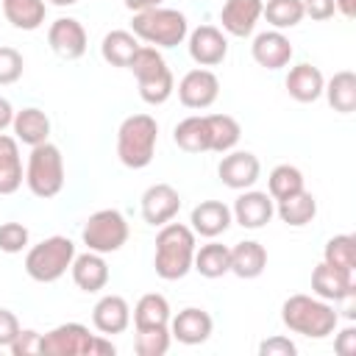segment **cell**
I'll return each instance as SVG.
<instances>
[{"label":"cell","instance_id":"ab89813d","mask_svg":"<svg viewBox=\"0 0 356 356\" xmlns=\"http://www.w3.org/2000/svg\"><path fill=\"white\" fill-rule=\"evenodd\" d=\"M22 70H25V61H22L19 50H14L8 44H0V86H8L14 81H19Z\"/></svg>","mask_w":356,"mask_h":356},{"label":"cell","instance_id":"5b68a950","mask_svg":"<svg viewBox=\"0 0 356 356\" xmlns=\"http://www.w3.org/2000/svg\"><path fill=\"white\" fill-rule=\"evenodd\" d=\"M131 33L150 47H178L189 36V22L178 8H147L131 19Z\"/></svg>","mask_w":356,"mask_h":356},{"label":"cell","instance_id":"52a82bcc","mask_svg":"<svg viewBox=\"0 0 356 356\" xmlns=\"http://www.w3.org/2000/svg\"><path fill=\"white\" fill-rule=\"evenodd\" d=\"M75 259V242L70 236H47L25 253V273L39 284L58 281Z\"/></svg>","mask_w":356,"mask_h":356},{"label":"cell","instance_id":"60d3db41","mask_svg":"<svg viewBox=\"0 0 356 356\" xmlns=\"http://www.w3.org/2000/svg\"><path fill=\"white\" fill-rule=\"evenodd\" d=\"M8 350L14 356H31V353H39L42 350V334L33 331V328H19V334L14 337V342L8 345Z\"/></svg>","mask_w":356,"mask_h":356},{"label":"cell","instance_id":"7a4b0ae2","mask_svg":"<svg viewBox=\"0 0 356 356\" xmlns=\"http://www.w3.org/2000/svg\"><path fill=\"white\" fill-rule=\"evenodd\" d=\"M281 320L289 331L309 337V339H325L337 331L339 314L337 309L317 298V295H289L281 306Z\"/></svg>","mask_w":356,"mask_h":356},{"label":"cell","instance_id":"1f68e13d","mask_svg":"<svg viewBox=\"0 0 356 356\" xmlns=\"http://www.w3.org/2000/svg\"><path fill=\"white\" fill-rule=\"evenodd\" d=\"M136 50H139V39L131 31H108L100 42V53L111 67H128Z\"/></svg>","mask_w":356,"mask_h":356},{"label":"cell","instance_id":"83f0119b","mask_svg":"<svg viewBox=\"0 0 356 356\" xmlns=\"http://www.w3.org/2000/svg\"><path fill=\"white\" fill-rule=\"evenodd\" d=\"M275 214L281 217V222H286V225H292V228H303V225H309V222L317 217V200H314L312 192L300 189V192H295V195L278 200Z\"/></svg>","mask_w":356,"mask_h":356},{"label":"cell","instance_id":"cb8c5ba5","mask_svg":"<svg viewBox=\"0 0 356 356\" xmlns=\"http://www.w3.org/2000/svg\"><path fill=\"white\" fill-rule=\"evenodd\" d=\"M11 128H14V139L17 142H22L28 147H36V145L47 142V136H50V117L42 108L28 106L22 111H14Z\"/></svg>","mask_w":356,"mask_h":356},{"label":"cell","instance_id":"d4e9b609","mask_svg":"<svg viewBox=\"0 0 356 356\" xmlns=\"http://www.w3.org/2000/svg\"><path fill=\"white\" fill-rule=\"evenodd\" d=\"M25 181L19 142L8 134H0V195H14Z\"/></svg>","mask_w":356,"mask_h":356},{"label":"cell","instance_id":"9a60e30c","mask_svg":"<svg viewBox=\"0 0 356 356\" xmlns=\"http://www.w3.org/2000/svg\"><path fill=\"white\" fill-rule=\"evenodd\" d=\"M275 214V203L267 192H256V189H242V195L234 200L231 217L242 225V228H264Z\"/></svg>","mask_w":356,"mask_h":356},{"label":"cell","instance_id":"7402d4cb","mask_svg":"<svg viewBox=\"0 0 356 356\" xmlns=\"http://www.w3.org/2000/svg\"><path fill=\"white\" fill-rule=\"evenodd\" d=\"M70 273H72L75 286L83 292H100L108 284V264H106L103 253H95V250H86L81 256L75 253Z\"/></svg>","mask_w":356,"mask_h":356},{"label":"cell","instance_id":"4fadbf2b","mask_svg":"<svg viewBox=\"0 0 356 356\" xmlns=\"http://www.w3.org/2000/svg\"><path fill=\"white\" fill-rule=\"evenodd\" d=\"M181 211V195L170 184H153L142 195V220L153 228H161Z\"/></svg>","mask_w":356,"mask_h":356},{"label":"cell","instance_id":"d590c367","mask_svg":"<svg viewBox=\"0 0 356 356\" xmlns=\"http://www.w3.org/2000/svg\"><path fill=\"white\" fill-rule=\"evenodd\" d=\"M300 189H306V186H303V172L298 167H292V164L273 167V172L267 178V195L273 200H284V197H289Z\"/></svg>","mask_w":356,"mask_h":356},{"label":"cell","instance_id":"7dc6e473","mask_svg":"<svg viewBox=\"0 0 356 356\" xmlns=\"http://www.w3.org/2000/svg\"><path fill=\"white\" fill-rule=\"evenodd\" d=\"M11 122H14V108H11V103H8L6 97H0V134H3Z\"/></svg>","mask_w":356,"mask_h":356},{"label":"cell","instance_id":"ac0fdd59","mask_svg":"<svg viewBox=\"0 0 356 356\" xmlns=\"http://www.w3.org/2000/svg\"><path fill=\"white\" fill-rule=\"evenodd\" d=\"M312 292H314L317 298L328 300V303H339L345 295L356 292V286H353V273L320 261V264L312 270Z\"/></svg>","mask_w":356,"mask_h":356},{"label":"cell","instance_id":"484cf974","mask_svg":"<svg viewBox=\"0 0 356 356\" xmlns=\"http://www.w3.org/2000/svg\"><path fill=\"white\" fill-rule=\"evenodd\" d=\"M267 267V250L261 242L245 239L231 248V273L239 278H259Z\"/></svg>","mask_w":356,"mask_h":356},{"label":"cell","instance_id":"bcb514c9","mask_svg":"<svg viewBox=\"0 0 356 356\" xmlns=\"http://www.w3.org/2000/svg\"><path fill=\"white\" fill-rule=\"evenodd\" d=\"M117 348L111 339H106V334H95L92 337V348H89V356H114Z\"/></svg>","mask_w":356,"mask_h":356},{"label":"cell","instance_id":"7bdbcfd3","mask_svg":"<svg viewBox=\"0 0 356 356\" xmlns=\"http://www.w3.org/2000/svg\"><path fill=\"white\" fill-rule=\"evenodd\" d=\"M17 334H19V320H17V314L8 312V309H0V348H8Z\"/></svg>","mask_w":356,"mask_h":356},{"label":"cell","instance_id":"c3c4849f","mask_svg":"<svg viewBox=\"0 0 356 356\" xmlns=\"http://www.w3.org/2000/svg\"><path fill=\"white\" fill-rule=\"evenodd\" d=\"M337 11L345 17V19H353L356 17V0H334Z\"/></svg>","mask_w":356,"mask_h":356},{"label":"cell","instance_id":"e575fe53","mask_svg":"<svg viewBox=\"0 0 356 356\" xmlns=\"http://www.w3.org/2000/svg\"><path fill=\"white\" fill-rule=\"evenodd\" d=\"M261 17L275 28V31H286L295 28L303 19V0H267L261 6Z\"/></svg>","mask_w":356,"mask_h":356},{"label":"cell","instance_id":"277c9868","mask_svg":"<svg viewBox=\"0 0 356 356\" xmlns=\"http://www.w3.org/2000/svg\"><path fill=\"white\" fill-rule=\"evenodd\" d=\"M159 142V122L150 114H131L117 131V156L125 167L142 170L153 161Z\"/></svg>","mask_w":356,"mask_h":356},{"label":"cell","instance_id":"30bf717a","mask_svg":"<svg viewBox=\"0 0 356 356\" xmlns=\"http://www.w3.org/2000/svg\"><path fill=\"white\" fill-rule=\"evenodd\" d=\"M217 97H220V81L206 67L189 70L178 83V100L186 108H209Z\"/></svg>","mask_w":356,"mask_h":356},{"label":"cell","instance_id":"f907efd6","mask_svg":"<svg viewBox=\"0 0 356 356\" xmlns=\"http://www.w3.org/2000/svg\"><path fill=\"white\" fill-rule=\"evenodd\" d=\"M50 3H53V6H75L78 0H50Z\"/></svg>","mask_w":356,"mask_h":356},{"label":"cell","instance_id":"d6a6232c","mask_svg":"<svg viewBox=\"0 0 356 356\" xmlns=\"http://www.w3.org/2000/svg\"><path fill=\"white\" fill-rule=\"evenodd\" d=\"M44 0H3L6 19L19 31H36L44 22Z\"/></svg>","mask_w":356,"mask_h":356},{"label":"cell","instance_id":"681fc988","mask_svg":"<svg viewBox=\"0 0 356 356\" xmlns=\"http://www.w3.org/2000/svg\"><path fill=\"white\" fill-rule=\"evenodd\" d=\"M161 0H125V8H131L134 14L136 11H147V8H156Z\"/></svg>","mask_w":356,"mask_h":356},{"label":"cell","instance_id":"f546056e","mask_svg":"<svg viewBox=\"0 0 356 356\" xmlns=\"http://www.w3.org/2000/svg\"><path fill=\"white\" fill-rule=\"evenodd\" d=\"M323 95L328 97V106L339 114H350L356 108V75L350 70L334 72V78L323 86Z\"/></svg>","mask_w":356,"mask_h":356},{"label":"cell","instance_id":"f1b7e54d","mask_svg":"<svg viewBox=\"0 0 356 356\" xmlns=\"http://www.w3.org/2000/svg\"><path fill=\"white\" fill-rule=\"evenodd\" d=\"M192 270H197L203 278H220V275L231 273V248L220 245V242L200 245V250L195 248Z\"/></svg>","mask_w":356,"mask_h":356},{"label":"cell","instance_id":"f35d334b","mask_svg":"<svg viewBox=\"0 0 356 356\" xmlns=\"http://www.w3.org/2000/svg\"><path fill=\"white\" fill-rule=\"evenodd\" d=\"M28 228L22 222H3L0 225V250L3 253H22L28 248Z\"/></svg>","mask_w":356,"mask_h":356},{"label":"cell","instance_id":"ffe728a7","mask_svg":"<svg viewBox=\"0 0 356 356\" xmlns=\"http://www.w3.org/2000/svg\"><path fill=\"white\" fill-rule=\"evenodd\" d=\"M261 6H264V0H225V6L220 11L222 31L231 36H239V39L250 36L261 17Z\"/></svg>","mask_w":356,"mask_h":356},{"label":"cell","instance_id":"b9f144b4","mask_svg":"<svg viewBox=\"0 0 356 356\" xmlns=\"http://www.w3.org/2000/svg\"><path fill=\"white\" fill-rule=\"evenodd\" d=\"M295 353H298L295 342H292L289 337H281V334L267 337V339L259 345V356H295Z\"/></svg>","mask_w":356,"mask_h":356},{"label":"cell","instance_id":"8992f818","mask_svg":"<svg viewBox=\"0 0 356 356\" xmlns=\"http://www.w3.org/2000/svg\"><path fill=\"white\" fill-rule=\"evenodd\" d=\"M25 184L31 195L42 200L56 197L64 189V156L53 142H42L31 147V156L25 164Z\"/></svg>","mask_w":356,"mask_h":356},{"label":"cell","instance_id":"f6af8a7d","mask_svg":"<svg viewBox=\"0 0 356 356\" xmlns=\"http://www.w3.org/2000/svg\"><path fill=\"white\" fill-rule=\"evenodd\" d=\"M334 350L342 353V356L356 353V328H353V325H348V328H342V331L337 334V339H334Z\"/></svg>","mask_w":356,"mask_h":356},{"label":"cell","instance_id":"6da1fadb","mask_svg":"<svg viewBox=\"0 0 356 356\" xmlns=\"http://www.w3.org/2000/svg\"><path fill=\"white\" fill-rule=\"evenodd\" d=\"M195 231L184 222H164L161 231L156 234V256L153 267L156 275L164 281H178L192 270L195 259Z\"/></svg>","mask_w":356,"mask_h":356},{"label":"cell","instance_id":"4dcf8cb0","mask_svg":"<svg viewBox=\"0 0 356 356\" xmlns=\"http://www.w3.org/2000/svg\"><path fill=\"white\" fill-rule=\"evenodd\" d=\"M170 303L164 295L159 292H147L136 300L134 306V325L136 328H159V325H170Z\"/></svg>","mask_w":356,"mask_h":356},{"label":"cell","instance_id":"ba28073f","mask_svg":"<svg viewBox=\"0 0 356 356\" xmlns=\"http://www.w3.org/2000/svg\"><path fill=\"white\" fill-rule=\"evenodd\" d=\"M128 220L122 217V211L117 209H100L95 211L86 222H83V231H81V239L86 245V250H95V253H114L120 250L125 242H128Z\"/></svg>","mask_w":356,"mask_h":356},{"label":"cell","instance_id":"e0dca14e","mask_svg":"<svg viewBox=\"0 0 356 356\" xmlns=\"http://www.w3.org/2000/svg\"><path fill=\"white\" fill-rule=\"evenodd\" d=\"M250 53H253V61L259 67H264V70H281V67L289 64V58H292L295 50H292V42L281 31L273 28V31H261L253 39Z\"/></svg>","mask_w":356,"mask_h":356},{"label":"cell","instance_id":"7c38bea8","mask_svg":"<svg viewBox=\"0 0 356 356\" xmlns=\"http://www.w3.org/2000/svg\"><path fill=\"white\" fill-rule=\"evenodd\" d=\"M86 28L72 19V17H58L50 28H47V44L56 56L67 58V61H75L86 53Z\"/></svg>","mask_w":356,"mask_h":356},{"label":"cell","instance_id":"3957f363","mask_svg":"<svg viewBox=\"0 0 356 356\" xmlns=\"http://www.w3.org/2000/svg\"><path fill=\"white\" fill-rule=\"evenodd\" d=\"M128 70L134 72V78L139 83V97L147 106H161L175 92V78H172L167 61L161 58L159 47L139 44V50L134 53Z\"/></svg>","mask_w":356,"mask_h":356},{"label":"cell","instance_id":"5bb4252c","mask_svg":"<svg viewBox=\"0 0 356 356\" xmlns=\"http://www.w3.org/2000/svg\"><path fill=\"white\" fill-rule=\"evenodd\" d=\"M189 56L197 67H217L228 56V39L214 25H200L189 33Z\"/></svg>","mask_w":356,"mask_h":356},{"label":"cell","instance_id":"8fae6325","mask_svg":"<svg viewBox=\"0 0 356 356\" xmlns=\"http://www.w3.org/2000/svg\"><path fill=\"white\" fill-rule=\"evenodd\" d=\"M217 175H220V181H222L228 189L242 192V189H250V186L259 181L261 164H259V159H256L253 153H248V150H228V153L222 156L220 167H217Z\"/></svg>","mask_w":356,"mask_h":356},{"label":"cell","instance_id":"4316f807","mask_svg":"<svg viewBox=\"0 0 356 356\" xmlns=\"http://www.w3.org/2000/svg\"><path fill=\"white\" fill-rule=\"evenodd\" d=\"M172 139L184 153H206V150H211L206 114H192V117L181 120L175 125V131H172Z\"/></svg>","mask_w":356,"mask_h":356},{"label":"cell","instance_id":"44dd1931","mask_svg":"<svg viewBox=\"0 0 356 356\" xmlns=\"http://www.w3.org/2000/svg\"><path fill=\"white\" fill-rule=\"evenodd\" d=\"M92 323L100 334H122L131 325V306L122 295H103L92 309Z\"/></svg>","mask_w":356,"mask_h":356},{"label":"cell","instance_id":"9c48e42d","mask_svg":"<svg viewBox=\"0 0 356 356\" xmlns=\"http://www.w3.org/2000/svg\"><path fill=\"white\" fill-rule=\"evenodd\" d=\"M92 337L86 325L81 323H61L53 331L42 334V350L44 356H89Z\"/></svg>","mask_w":356,"mask_h":356},{"label":"cell","instance_id":"ee69618b","mask_svg":"<svg viewBox=\"0 0 356 356\" xmlns=\"http://www.w3.org/2000/svg\"><path fill=\"white\" fill-rule=\"evenodd\" d=\"M334 11H337L334 0H303V17H312V19H317V22L331 19Z\"/></svg>","mask_w":356,"mask_h":356},{"label":"cell","instance_id":"74e56055","mask_svg":"<svg viewBox=\"0 0 356 356\" xmlns=\"http://www.w3.org/2000/svg\"><path fill=\"white\" fill-rule=\"evenodd\" d=\"M172 334L170 325H159V328H136L134 337V350L139 356H164L170 350Z\"/></svg>","mask_w":356,"mask_h":356},{"label":"cell","instance_id":"2e32d148","mask_svg":"<svg viewBox=\"0 0 356 356\" xmlns=\"http://www.w3.org/2000/svg\"><path fill=\"white\" fill-rule=\"evenodd\" d=\"M211 328H214L211 314L206 309H197V306H186L175 317H170V334L181 345H200V342H206L211 337Z\"/></svg>","mask_w":356,"mask_h":356},{"label":"cell","instance_id":"d6986e66","mask_svg":"<svg viewBox=\"0 0 356 356\" xmlns=\"http://www.w3.org/2000/svg\"><path fill=\"white\" fill-rule=\"evenodd\" d=\"M231 222H234L231 209L222 200H200L189 214V228L197 236H206V239H214V236L225 234Z\"/></svg>","mask_w":356,"mask_h":356},{"label":"cell","instance_id":"603a6c76","mask_svg":"<svg viewBox=\"0 0 356 356\" xmlns=\"http://www.w3.org/2000/svg\"><path fill=\"white\" fill-rule=\"evenodd\" d=\"M284 86H286V92H289L292 100H298V103H314L323 95L325 78H323V72L314 64H306L303 61V64H295L289 70Z\"/></svg>","mask_w":356,"mask_h":356},{"label":"cell","instance_id":"836d02e7","mask_svg":"<svg viewBox=\"0 0 356 356\" xmlns=\"http://www.w3.org/2000/svg\"><path fill=\"white\" fill-rule=\"evenodd\" d=\"M209 122V142L214 153H228L242 139V128L231 114H206Z\"/></svg>","mask_w":356,"mask_h":356},{"label":"cell","instance_id":"8d00e7d4","mask_svg":"<svg viewBox=\"0 0 356 356\" xmlns=\"http://www.w3.org/2000/svg\"><path fill=\"white\" fill-rule=\"evenodd\" d=\"M323 261L331 264V267L353 273V267H356V236H350V234L331 236L323 248Z\"/></svg>","mask_w":356,"mask_h":356}]
</instances>
